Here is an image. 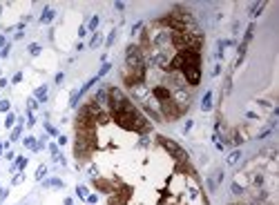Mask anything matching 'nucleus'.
I'll use <instances>...</instances> for the list:
<instances>
[{"label":"nucleus","mask_w":279,"mask_h":205,"mask_svg":"<svg viewBox=\"0 0 279 205\" xmlns=\"http://www.w3.org/2000/svg\"><path fill=\"white\" fill-rule=\"evenodd\" d=\"M109 69H112V65H109V62H103V67H101V71L96 74V78L101 80V78H103V76H105V74L109 71Z\"/></svg>","instance_id":"4468645a"},{"label":"nucleus","mask_w":279,"mask_h":205,"mask_svg":"<svg viewBox=\"0 0 279 205\" xmlns=\"http://www.w3.org/2000/svg\"><path fill=\"white\" fill-rule=\"evenodd\" d=\"M96 201H98L96 194H89V196H87V203H96Z\"/></svg>","instance_id":"bb28decb"},{"label":"nucleus","mask_w":279,"mask_h":205,"mask_svg":"<svg viewBox=\"0 0 279 205\" xmlns=\"http://www.w3.org/2000/svg\"><path fill=\"white\" fill-rule=\"evenodd\" d=\"M54 16H56V11H54L51 7H47V9H45V11H43V16H40V22H49V20H51Z\"/></svg>","instance_id":"9d476101"},{"label":"nucleus","mask_w":279,"mask_h":205,"mask_svg":"<svg viewBox=\"0 0 279 205\" xmlns=\"http://www.w3.org/2000/svg\"><path fill=\"white\" fill-rule=\"evenodd\" d=\"M25 165H27V158H18V161L14 163V167H11V172H18V170H23Z\"/></svg>","instance_id":"ddd939ff"},{"label":"nucleus","mask_w":279,"mask_h":205,"mask_svg":"<svg viewBox=\"0 0 279 205\" xmlns=\"http://www.w3.org/2000/svg\"><path fill=\"white\" fill-rule=\"evenodd\" d=\"M181 54V71L183 78L188 80V85L197 87L201 82V51H192V49H183Z\"/></svg>","instance_id":"f03ea898"},{"label":"nucleus","mask_w":279,"mask_h":205,"mask_svg":"<svg viewBox=\"0 0 279 205\" xmlns=\"http://www.w3.org/2000/svg\"><path fill=\"white\" fill-rule=\"evenodd\" d=\"M0 152H2V143H0Z\"/></svg>","instance_id":"2f4dec72"},{"label":"nucleus","mask_w":279,"mask_h":205,"mask_svg":"<svg viewBox=\"0 0 279 205\" xmlns=\"http://www.w3.org/2000/svg\"><path fill=\"white\" fill-rule=\"evenodd\" d=\"M36 100H38V102H45V100H47V85H43V87L36 89Z\"/></svg>","instance_id":"1a4fd4ad"},{"label":"nucleus","mask_w":279,"mask_h":205,"mask_svg":"<svg viewBox=\"0 0 279 205\" xmlns=\"http://www.w3.org/2000/svg\"><path fill=\"white\" fill-rule=\"evenodd\" d=\"M156 141H159V145H161V147H165V150L170 152V154L176 158V161H188V152H183L174 141H170V138H165V136H159Z\"/></svg>","instance_id":"20e7f679"},{"label":"nucleus","mask_w":279,"mask_h":205,"mask_svg":"<svg viewBox=\"0 0 279 205\" xmlns=\"http://www.w3.org/2000/svg\"><path fill=\"white\" fill-rule=\"evenodd\" d=\"M20 132H23V125H18L14 132H11V141H18V138H20Z\"/></svg>","instance_id":"aec40b11"},{"label":"nucleus","mask_w":279,"mask_h":205,"mask_svg":"<svg viewBox=\"0 0 279 205\" xmlns=\"http://www.w3.org/2000/svg\"><path fill=\"white\" fill-rule=\"evenodd\" d=\"M45 129H47V132H49L51 136H58V132H56V129H54V127H51L49 123H45Z\"/></svg>","instance_id":"b1692460"},{"label":"nucleus","mask_w":279,"mask_h":205,"mask_svg":"<svg viewBox=\"0 0 279 205\" xmlns=\"http://www.w3.org/2000/svg\"><path fill=\"white\" fill-rule=\"evenodd\" d=\"M107 102H109V116L114 118V123L118 127L127 129V132H136V134H147L152 129L150 120L136 109V105L118 87L107 89Z\"/></svg>","instance_id":"f257e3e1"},{"label":"nucleus","mask_w":279,"mask_h":205,"mask_svg":"<svg viewBox=\"0 0 279 205\" xmlns=\"http://www.w3.org/2000/svg\"><path fill=\"white\" fill-rule=\"evenodd\" d=\"M0 47H5V38H2V36H0Z\"/></svg>","instance_id":"7c9ffc66"},{"label":"nucleus","mask_w":279,"mask_h":205,"mask_svg":"<svg viewBox=\"0 0 279 205\" xmlns=\"http://www.w3.org/2000/svg\"><path fill=\"white\" fill-rule=\"evenodd\" d=\"M152 96L159 100V102H163V100H167V98H172V91L167 89L165 85H154V87H152Z\"/></svg>","instance_id":"423d86ee"},{"label":"nucleus","mask_w":279,"mask_h":205,"mask_svg":"<svg viewBox=\"0 0 279 205\" xmlns=\"http://www.w3.org/2000/svg\"><path fill=\"white\" fill-rule=\"evenodd\" d=\"M45 174H47V167H45V165H40L38 167V172H36V179H38V181H43V176Z\"/></svg>","instance_id":"6ab92c4d"},{"label":"nucleus","mask_w":279,"mask_h":205,"mask_svg":"<svg viewBox=\"0 0 279 205\" xmlns=\"http://www.w3.org/2000/svg\"><path fill=\"white\" fill-rule=\"evenodd\" d=\"M23 179H25V176H23V174H16V176H14V185H18V183H20Z\"/></svg>","instance_id":"a878e982"},{"label":"nucleus","mask_w":279,"mask_h":205,"mask_svg":"<svg viewBox=\"0 0 279 205\" xmlns=\"http://www.w3.org/2000/svg\"><path fill=\"white\" fill-rule=\"evenodd\" d=\"M129 196H132V190H129L127 185H123L121 190H114L109 194V205H125Z\"/></svg>","instance_id":"39448f33"},{"label":"nucleus","mask_w":279,"mask_h":205,"mask_svg":"<svg viewBox=\"0 0 279 205\" xmlns=\"http://www.w3.org/2000/svg\"><path fill=\"white\" fill-rule=\"evenodd\" d=\"M159 107H161V114H163L165 120H176L185 111V107H181L179 100H174V98H167V100L159 102Z\"/></svg>","instance_id":"7ed1b4c3"},{"label":"nucleus","mask_w":279,"mask_h":205,"mask_svg":"<svg viewBox=\"0 0 279 205\" xmlns=\"http://www.w3.org/2000/svg\"><path fill=\"white\" fill-rule=\"evenodd\" d=\"M29 54H31V56H38V54H40V45H38V42L29 45Z\"/></svg>","instance_id":"dca6fc26"},{"label":"nucleus","mask_w":279,"mask_h":205,"mask_svg":"<svg viewBox=\"0 0 279 205\" xmlns=\"http://www.w3.org/2000/svg\"><path fill=\"white\" fill-rule=\"evenodd\" d=\"M9 109V100H0V111H7Z\"/></svg>","instance_id":"393cba45"},{"label":"nucleus","mask_w":279,"mask_h":205,"mask_svg":"<svg viewBox=\"0 0 279 205\" xmlns=\"http://www.w3.org/2000/svg\"><path fill=\"white\" fill-rule=\"evenodd\" d=\"M98 22H101V18H98V16H94V18H92V20H89V29H92V31H96Z\"/></svg>","instance_id":"a211bd4d"},{"label":"nucleus","mask_w":279,"mask_h":205,"mask_svg":"<svg viewBox=\"0 0 279 205\" xmlns=\"http://www.w3.org/2000/svg\"><path fill=\"white\" fill-rule=\"evenodd\" d=\"M232 194H237V196H241V194H244V187H241L239 183H232Z\"/></svg>","instance_id":"f3484780"},{"label":"nucleus","mask_w":279,"mask_h":205,"mask_svg":"<svg viewBox=\"0 0 279 205\" xmlns=\"http://www.w3.org/2000/svg\"><path fill=\"white\" fill-rule=\"evenodd\" d=\"M76 194H78L80 199H87V187H85V185H78V187H76Z\"/></svg>","instance_id":"2eb2a0df"},{"label":"nucleus","mask_w":279,"mask_h":205,"mask_svg":"<svg viewBox=\"0 0 279 205\" xmlns=\"http://www.w3.org/2000/svg\"><path fill=\"white\" fill-rule=\"evenodd\" d=\"M241 158V152L239 150H235V152H230V156H228V165H235L237 161Z\"/></svg>","instance_id":"9b49d317"},{"label":"nucleus","mask_w":279,"mask_h":205,"mask_svg":"<svg viewBox=\"0 0 279 205\" xmlns=\"http://www.w3.org/2000/svg\"><path fill=\"white\" fill-rule=\"evenodd\" d=\"M94 187L101 190V192H105V194H112L116 187H114V183L112 181H105V179H94Z\"/></svg>","instance_id":"0eeeda50"},{"label":"nucleus","mask_w":279,"mask_h":205,"mask_svg":"<svg viewBox=\"0 0 279 205\" xmlns=\"http://www.w3.org/2000/svg\"><path fill=\"white\" fill-rule=\"evenodd\" d=\"M114 38H116V29L112 31L109 36H107V40H105V47H112V42H114Z\"/></svg>","instance_id":"4be33fe9"},{"label":"nucleus","mask_w":279,"mask_h":205,"mask_svg":"<svg viewBox=\"0 0 279 205\" xmlns=\"http://www.w3.org/2000/svg\"><path fill=\"white\" fill-rule=\"evenodd\" d=\"M7 196V190H0V199H5Z\"/></svg>","instance_id":"c756f323"},{"label":"nucleus","mask_w":279,"mask_h":205,"mask_svg":"<svg viewBox=\"0 0 279 205\" xmlns=\"http://www.w3.org/2000/svg\"><path fill=\"white\" fill-rule=\"evenodd\" d=\"M201 109H203V111L212 109V91H206V96H203V102H201Z\"/></svg>","instance_id":"6e6552de"},{"label":"nucleus","mask_w":279,"mask_h":205,"mask_svg":"<svg viewBox=\"0 0 279 205\" xmlns=\"http://www.w3.org/2000/svg\"><path fill=\"white\" fill-rule=\"evenodd\" d=\"M20 80H23V74H20V71H18V74H16V76H14V82H20Z\"/></svg>","instance_id":"c85d7f7f"},{"label":"nucleus","mask_w":279,"mask_h":205,"mask_svg":"<svg viewBox=\"0 0 279 205\" xmlns=\"http://www.w3.org/2000/svg\"><path fill=\"white\" fill-rule=\"evenodd\" d=\"M63 78H65V74H63V71H60V74H56V82H58V85L63 82Z\"/></svg>","instance_id":"cd10ccee"},{"label":"nucleus","mask_w":279,"mask_h":205,"mask_svg":"<svg viewBox=\"0 0 279 205\" xmlns=\"http://www.w3.org/2000/svg\"><path fill=\"white\" fill-rule=\"evenodd\" d=\"M14 123H16V116H14V114H7V120H5V125H7V127H11Z\"/></svg>","instance_id":"5701e85b"},{"label":"nucleus","mask_w":279,"mask_h":205,"mask_svg":"<svg viewBox=\"0 0 279 205\" xmlns=\"http://www.w3.org/2000/svg\"><path fill=\"white\" fill-rule=\"evenodd\" d=\"M98 42H101V34L96 31L94 36H92V40H89V47H96V45H98Z\"/></svg>","instance_id":"412c9836"},{"label":"nucleus","mask_w":279,"mask_h":205,"mask_svg":"<svg viewBox=\"0 0 279 205\" xmlns=\"http://www.w3.org/2000/svg\"><path fill=\"white\" fill-rule=\"evenodd\" d=\"M45 187H63V181L60 179H49V181H45Z\"/></svg>","instance_id":"f8f14e48"}]
</instances>
